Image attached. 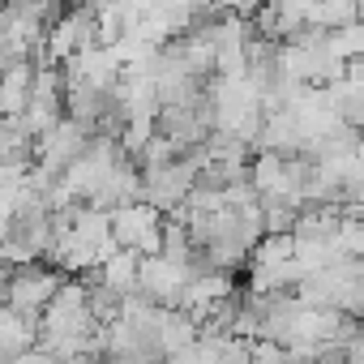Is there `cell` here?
<instances>
[{
	"mask_svg": "<svg viewBox=\"0 0 364 364\" xmlns=\"http://www.w3.org/2000/svg\"><path fill=\"white\" fill-rule=\"evenodd\" d=\"M107 219H112V240L120 249H137L141 257L163 249V210L159 206H150V202L137 198L129 206H116Z\"/></svg>",
	"mask_w": 364,
	"mask_h": 364,
	"instance_id": "obj_1",
	"label": "cell"
},
{
	"mask_svg": "<svg viewBox=\"0 0 364 364\" xmlns=\"http://www.w3.org/2000/svg\"><path fill=\"white\" fill-rule=\"evenodd\" d=\"M60 283H65L60 270H48V266H39V262H22V266L9 270L5 304L18 309V313H26V317H39V313L48 309V300L56 296Z\"/></svg>",
	"mask_w": 364,
	"mask_h": 364,
	"instance_id": "obj_2",
	"label": "cell"
},
{
	"mask_svg": "<svg viewBox=\"0 0 364 364\" xmlns=\"http://www.w3.org/2000/svg\"><path fill=\"white\" fill-rule=\"evenodd\" d=\"M193 180H198V167L185 154H176L171 163H159V167H141V202H150L167 215L189 198Z\"/></svg>",
	"mask_w": 364,
	"mask_h": 364,
	"instance_id": "obj_3",
	"label": "cell"
},
{
	"mask_svg": "<svg viewBox=\"0 0 364 364\" xmlns=\"http://www.w3.org/2000/svg\"><path fill=\"white\" fill-rule=\"evenodd\" d=\"M39 338V317H26L18 309H0V360L5 355H26Z\"/></svg>",
	"mask_w": 364,
	"mask_h": 364,
	"instance_id": "obj_4",
	"label": "cell"
},
{
	"mask_svg": "<svg viewBox=\"0 0 364 364\" xmlns=\"http://www.w3.org/2000/svg\"><path fill=\"white\" fill-rule=\"evenodd\" d=\"M137 262H141V253L137 249H116L103 266H99V279L112 287V291H133L137 287Z\"/></svg>",
	"mask_w": 364,
	"mask_h": 364,
	"instance_id": "obj_5",
	"label": "cell"
},
{
	"mask_svg": "<svg viewBox=\"0 0 364 364\" xmlns=\"http://www.w3.org/2000/svg\"><path fill=\"white\" fill-rule=\"evenodd\" d=\"M215 5H219L223 14H240V18H249V14L262 5V0H215Z\"/></svg>",
	"mask_w": 364,
	"mask_h": 364,
	"instance_id": "obj_6",
	"label": "cell"
}]
</instances>
